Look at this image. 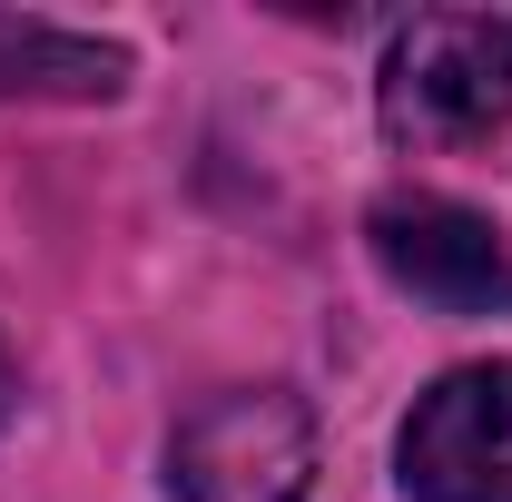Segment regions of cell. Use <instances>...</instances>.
Instances as JSON below:
<instances>
[{
	"label": "cell",
	"instance_id": "1",
	"mask_svg": "<svg viewBox=\"0 0 512 502\" xmlns=\"http://www.w3.org/2000/svg\"><path fill=\"white\" fill-rule=\"evenodd\" d=\"M384 128L414 148H483L512 128V10H424L384 50Z\"/></svg>",
	"mask_w": 512,
	"mask_h": 502
},
{
	"label": "cell",
	"instance_id": "2",
	"mask_svg": "<svg viewBox=\"0 0 512 502\" xmlns=\"http://www.w3.org/2000/svg\"><path fill=\"white\" fill-rule=\"evenodd\" d=\"M306 483H316V424L276 384L197 404L168 443V493L178 502H306Z\"/></svg>",
	"mask_w": 512,
	"mask_h": 502
},
{
	"label": "cell",
	"instance_id": "3",
	"mask_svg": "<svg viewBox=\"0 0 512 502\" xmlns=\"http://www.w3.org/2000/svg\"><path fill=\"white\" fill-rule=\"evenodd\" d=\"M375 266L434 315H512V247L493 237V217L453 207L434 188H404L365 217Z\"/></svg>",
	"mask_w": 512,
	"mask_h": 502
},
{
	"label": "cell",
	"instance_id": "4",
	"mask_svg": "<svg viewBox=\"0 0 512 502\" xmlns=\"http://www.w3.org/2000/svg\"><path fill=\"white\" fill-rule=\"evenodd\" d=\"M414 502H512V365L444 375L394 443Z\"/></svg>",
	"mask_w": 512,
	"mask_h": 502
},
{
	"label": "cell",
	"instance_id": "5",
	"mask_svg": "<svg viewBox=\"0 0 512 502\" xmlns=\"http://www.w3.org/2000/svg\"><path fill=\"white\" fill-rule=\"evenodd\" d=\"M0 404H10V365H0Z\"/></svg>",
	"mask_w": 512,
	"mask_h": 502
}]
</instances>
